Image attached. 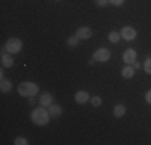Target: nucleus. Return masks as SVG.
<instances>
[{
	"instance_id": "obj_20",
	"label": "nucleus",
	"mask_w": 151,
	"mask_h": 145,
	"mask_svg": "<svg viewBox=\"0 0 151 145\" xmlns=\"http://www.w3.org/2000/svg\"><path fill=\"white\" fill-rule=\"evenodd\" d=\"M95 3L98 7H105V5H108L109 3V0H95Z\"/></svg>"
},
{
	"instance_id": "obj_6",
	"label": "nucleus",
	"mask_w": 151,
	"mask_h": 145,
	"mask_svg": "<svg viewBox=\"0 0 151 145\" xmlns=\"http://www.w3.org/2000/svg\"><path fill=\"white\" fill-rule=\"evenodd\" d=\"M122 60L125 61V65H132L137 60V52L134 49H127L124 52V55H122Z\"/></svg>"
},
{
	"instance_id": "obj_18",
	"label": "nucleus",
	"mask_w": 151,
	"mask_h": 145,
	"mask_svg": "<svg viewBox=\"0 0 151 145\" xmlns=\"http://www.w3.org/2000/svg\"><path fill=\"white\" fill-rule=\"evenodd\" d=\"M90 103L93 105V107H101L103 102H101V99H100L98 95H96V97H92V99H90Z\"/></svg>"
},
{
	"instance_id": "obj_10",
	"label": "nucleus",
	"mask_w": 151,
	"mask_h": 145,
	"mask_svg": "<svg viewBox=\"0 0 151 145\" xmlns=\"http://www.w3.org/2000/svg\"><path fill=\"white\" fill-rule=\"evenodd\" d=\"M48 113L50 116H53V118H58V116H61V113H63V110H61V107H58V105H50L48 107Z\"/></svg>"
},
{
	"instance_id": "obj_14",
	"label": "nucleus",
	"mask_w": 151,
	"mask_h": 145,
	"mask_svg": "<svg viewBox=\"0 0 151 145\" xmlns=\"http://www.w3.org/2000/svg\"><path fill=\"white\" fill-rule=\"evenodd\" d=\"M0 90H2V92H10V90H12V82L6 81V79H2V82H0Z\"/></svg>"
},
{
	"instance_id": "obj_24",
	"label": "nucleus",
	"mask_w": 151,
	"mask_h": 145,
	"mask_svg": "<svg viewBox=\"0 0 151 145\" xmlns=\"http://www.w3.org/2000/svg\"><path fill=\"white\" fill-rule=\"evenodd\" d=\"M34 97H35V95H32V97H29V103H31V105H34V103H35Z\"/></svg>"
},
{
	"instance_id": "obj_22",
	"label": "nucleus",
	"mask_w": 151,
	"mask_h": 145,
	"mask_svg": "<svg viewBox=\"0 0 151 145\" xmlns=\"http://www.w3.org/2000/svg\"><path fill=\"white\" fill-rule=\"evenodd\" d=\"M145 99H146V103H150V105H151V90H148V92H146Z\"/></svg>"
},
{
	"instance_id": "obj_15",
	"label": "nucleus",
	"mask_w": 151,
	"mask_h": 145,
	"mask_svg": "<svg viewBox=\"0 0 151 145\" xmlns=\"http://www.w3.org/2000/svg\"><path fill=\"white\" fill-rule=\"evenodd\" d=\"M108 39H109V42H113V44H117L119 42V39H121V34H117V32H109V36H108Z\"/></svg>"
},
{
	"instance_id": "obj_1",
	"label": "nucleus",
	"mask_w": 151,
	"mask_h": 145,
	"mask_svg": "<svg viewBox=\"0 0 151 145\" xmlns=\"http://www.w3.org/2000/svg\"><path fill=\"white\" fill-rule=\"evenodd\" d=\"M50 113L45 110V107H40V108H35V110H32V113H31V119L35 123L37 126H45V124H48V121H50Z\"/></svg>"
},
{
	"instance_id": "obj_19",
	"label": "nucleus",
	"mask_w": 151,
	"mask_h": 145,
	"mask_svg": "<svg viewBox=\"0 0 151 145\" xmlns=\"http://www.w3.org/2000/svg\"><path fill=\"white\" fill-rule=\"evenodd\" d=\"M15 145H27V140L24 137H16L15 139Z\"/></svg>"
},
{
	"instance_id": "obj_12",
	"label": "nucleus",
	"mask_w": 151,
	"mask_h": 145,
	"mask_svg": "<svg viewBox=\"0 0 151 145\" xmlns=\"http://www.w3.org/2000/svg\"><path fill=\"white\" fill-rule=\"evenodd\" d=\"M125 115V107L124 105H116V107H114V116H116V118H122V116Z\"/></svg>"
},
{
	"instance_id": "obj_8",
	"label": "nucleus",
	"mask_w": 151,
	"mask_h": 145,
	"mask_svg": "<svg viewBox=\"0 0 151 145\" xmlns=\"http://www.w3.org/2000/svg\"><path fill=\"white\" fill-rule=\"evenodd\" d=\"M74 100L77 102V103H87V102L90 100V97H88L87 90H79V92H76Z\"/></svg>"
},
{
	"instance_id": "obj_25",
	"label": "nucleus",
	"mask_w": 151,
	"mask_h": 145,
	"mask_svg": "<svg viewBox=\"0 0 151 145\" xmlns=\"http://www.w3.org/2000/svg\"><path fill=\"white\" fill-rule=\"evenodd\" d=\"M55 2H60V0H55Z\"/></svg>"
},
{
	"instance_id": "obj_4",
	"label": "nucleus",
	"mask_w": 151,
	"mask_h": 145,
	"mask_svg": "<svg viewBox=\"0 0 151 145\" xmlns=\"http://www.w3.org/2000/svg\"><path fill=\"white\" fill-rule=\"evenodd\" d=\"M111 58V52L108 49H98L93 53V60L95 61H108Z\"/></svg>"
},
{
	"instance_id": "obj_16",
	"label": "nucleus",
	"mask_w": 151,
	"mask_h": 145,
	"mask_svg": "<svg viewBox=\"0 0 151 145\" xmlns=\"http://www.w3.org/2000/svg\"><path fill=\"white\" fill-rule=\"evenodd\" d=\"M66 42H68V45H69V47H76L79 44V37H77V36H71V37H68Z\"/></svg>"
},
{
	"instance_id": "obj_11",
	"label": "nucleus",
	"mask_w": 151,
	"mask_h": 145,
	"mask_svg": "<svg viewBox=\"0 0 151 145\" xmlns=\"http://www.w3.org/2000/svg\"><path fill=\"white\" fill-rule=\"evenodd\" d=\"M2 65H3V68L13 66V58L10 57V53H2Z\"/></svg>"
},
{
	"instance_id": "obj_13",
	"label": "nucleus",
	"mask_w": 151,
	"mask_h": 145,
	"mask_svg": "<svg viewBox=\"0 0 151 145\" xmlns=\"http://www.w3.org/2000/svg\"><path fill=\"white\" fill-rule=\"evenodd\" d=\"M134 72H135L134 66H125L124 70H122V76H124L125 79H130V78H134Z\"/></svg>"
},
{
	"instance_id": "obj_23",
	"label": "nucleus",
	"mask_w": 151,
	"mask_h": 145,
	"mask_svg": "<svg viewBox=\"0 0 151 145\" xmlns=\"http://www.w3.org/2000/svg\"><path fill=\"white\" fill-rule=\"evenodd\" d=\"M132 65H134V70H138V68H140V63H137V61H134Z\"/></svg>"
},
{
	"instance_id": "obj_5",
	"label": "nucleus",
	"mask_w": 151,
	"mask_h": 145,
	"mask_svg": "<svg viewBox=\"0 0 151 145\" xmlns=\"http://www.w3.org/2000/svg\"><path fill=\"white\" fill-rule=\"evenodd\" d=\"M135 36H137V31L134 28H130V26H124L122 28V31H121V37L122 39H125V41H134L135 39Z\"/></svg>"
},
{
	"instance_id": "obj_21",
	"label": "nucleus",
	"mask_w": 151,
	"mask_h": 145,
	"mask_svg": "<svg viewBox=\"0 0 151 145\" xmlns=\"http://www.w3.org/2000/svg\"><path fill=\"white\" fill-rule=\"evenodd\" d=\"M109 3H113L114 7H121L124 3V0H109Z\"/></svg>"
},
{
	"instance_id": "obj_3",
	"label": "nucleus",
	"mask_w": 151,
	"mask_h": 145,
	"mask_svg": "<svg viewBox=\"0 0 151 145\" xmlns=\"http://www.w3.org/2000/svg\"><path fill=\"white\" fill-rule=\"evenodd\" d=\"M21 47H23V42H21L19 39H16V37L8 39L6 44H5V50L8 53H18L21 50Z\"/></svg>"
},
{
	"instance_id": "obj_2",
	"label": "nucleus",
	"mask_w": 151,
	"mask_h": 145,
	"mask_svg": "<svg viewBox=\"0 0 151 145\" xmlns=\"http://www.w3.org/2000/svg\"><path fill=\"white\" fill-rule=\"evenodd\" d=\"M39 92V86L34 82H21L18 86V94L23 97H32Z\"/></svg>"
},
{
	"instance_id": "obj_17",
	"label": "nucleus",
	"mask_w": 151,
	"mask_h": 145,
	"mask_svg": "<svg viewBox=\"0 0 151 145\" xmlns=\"http://www.w3.org/2000/svg\"><path fill=\"white\" fill-rule=\"evenodd\" d=\"M143 68H145V71L148 72V74H151V57H148L145 60V63H143Z\"/></svg>"
},
{
	"instance_id": "obj_7",
	"label": "nucleus",
	"mask_w": 151,
	"mask_h": 145,
	"mask_svg": "<svg viewBox=\"0 0 151 145\" xmlns=\"http://www.w3.org/2000/svg\"><path fill=\"white\" fill-rule=\"evenodd\" d=\"M76 36H77L79 39H90L92 37V29L87 28V26H82L76 31Z\"/></svg>"
},
{
	"instance_id": "obj_9",
	"label": "nucleus",
	"mask_w": 151,
	"mask_h": 145,
	"mask_svg": "<svg viewBox=\"0 0 151 145\" xmlns=\"http://www.w3.org/2000/svg\"><path fill=\"white\" fill-rule=\"evenodd\" d=\"M53 103V95L52 94H42L40 95V105L42 107H50V105Z\"/></svg>"
}]
</instances>
